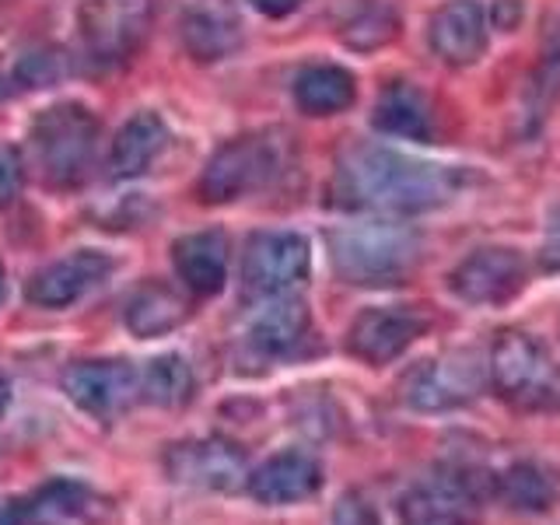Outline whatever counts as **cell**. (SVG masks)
<instances>
[{
    "mask_svg": "<svg viewBox=\"0 0 560 525\" xmlns=\"http://www.w3.org/2000/svg\"><path fill=\"white\" fill-rule=\"evenodd\" d=\"M463 172L399 154L382 144H350L340 151L329 183V203L361 214H428L455 200Z\"/></svg>",
    "mask_w": 560,
    "mask_h": 525,
    "instance_id": "cell-1",
    "label": "cell"
},
{
    "mask_svg": "<svg viewBox=\"0 0 560 525\" xmlns=\"http://www.w3.org/2000/svg\"><path fill=\"white\" fill-rule=\"evenodd\" d=\"M424 245L407 224L368 221L329 232V259L343 284L396 288L417 273Z\"/></svg>",
    "mask_w": 560,
    "mask_h": 525,
    "instance_id": "cell-2",
    "label": "cell"
},
{
    "mask_svg": "<svg viewBox=\"0 0 560 525\" xmlns=\"http://www.w3.org/2000/svg\"><path fill=\"white\" fill-rule=\"evenodd\" d=\"M487 378L508 407L525 413H560V358L533 332H501L490 350Z\"/></svg>",
    "mask_w": 560,
    "mask_h": 525,
    "instance_id": "cell-3",
    "label": "cell"
},
{
    "mask_svg": "<svg viewBox=\"0 0 560 525\" xmlns=\"http://www.w3.org/2000/svg\"><path fill=\"white\" fill-rule=\"evenodd\" d=\"M32 162L52 189H74L84 183L98 148V119L81 102L49 105L28 130Z\"/></svg>",
    "mask_w": 560,
    "mask_h": 525,
    "instance_id": "cell-4",
    "label": "cell"
},
{
    "mask_svg": "<svg viewBox=\"0 0 560 525\" xmlns=\"http://www.w3.org/2000/svg\"><path fill=\"white\" fill-rule=\"evenodd\" d=\"M288 168V144L277 130L242 133L214 151L200 175L203 203H232L238 197L270 186Z\"/></svg>",
    "mask_w": 560,
    "mask_h": 525,
    "instance_id": "cell-5",
    "label": "cell"
},
{
    "mask_svg": "<svg viewBox=\"0 0 560 525\" xmlns=\"http://www.w3.org/2000/svg\"><path fill=\"white\" fill-rule=\"evenodd\" d=\"M490 480L466 466H438L399 498V525H480Z\"/></svg>",
    "mask_w": 560,
    "mask_h": 525,
    "instance_id": "cell-6",
    "label": "cell"
},
{
    "mask_svg": "<svg viewBox=\"0 0 560 525\" xmlns=\"http://www.w3.org/2000/svg\"><path fill=\"white\" fill-rule=\"evenodd\" d=\"M487 364L477 350H445L417 361L399 382V399L420 413H448L477 402L487 389Z\"/></svg>",
    "mask_w": 560,
    "mask_h": 525,
    "instance_id": "cell-7",
    "label": "cell"
},
{
    "mask_svg": "<svg viewBox=\"0 0 560 525\" xmlns=\"http://www.w3.org/2000/svg\"><path fill=\"white\" fill-rule=\"evenodd\" d=\"M312 253L298 232H256L242 253V288L249 298L291 294L308 277Z\"/></svg>",
    "mask_w": 560,
    "mask_h": 525,
    "instance_id": "cell-8",
    "label": "cell"
},
{
    "mask_svg": "<svg viewBox=\"0 0 560 525\" xmlns=\"http://www.w3.org/2000/svg\"><path fill=\"white\" fill-rule=\"evenodd\" d=\"M431 329V315L417 305L364 308L347 329V350L364 364H389Z\"/></svg>",
    "mask_w": 560,
    "mask_h": 525,
    "instance_id": "cell-9",
    "label": "cell"
},
{
    "mask_svg": "<svg viewBox=\"0 0 560 525\" xmlns=\"http://www.w3.org/2000/svg\"><path fill=\"white\" fill-rule=\"evenodd\" d=\"M165 469L175 483L186 487H200V490H238L249 483V463H245V452L228 442V438H189L165 452Z\"/></svg>",
    "mask_w": 560,
    "mask_h": 525,
    "instance_id": "cell-10",
    "label": "cell"
},
{
    "mask_svg": "<svg viewBox=\"0 0 560 525\" xmlns=\"http://www.w3.org/2000/svg\"><path fill=\"white\" fill-rule=\"evenodd\" d=\"M448 288L466 305H508L525 288V259L508 245H483L459 259V267L448 273Z\"/></svg>",
    "mask_w": 560,
    "mask_h": 525,
    "instance_id": "cell-11",
    "label": "cell"
},
{
    "mask_svg": "<svg viewBox=\"0 0 560 525\" xmlns=\"http://www.w3.org/2000/svg\"><path fill=\"white\" fill-rule=\"evenodd\" d=\"M63 393L78 410L95 420H116L140 396V375L130 361H78L63 372Z\"/></svg>",
    "mask_w": 560,
    "mask_h": 525,
    "instance_id": "cell-12",
    "label": "cell"
},
{
    "mask_svg": "<svg viewBox=\"0 0 560 525\" xmlns=\"http://www.w3.org/2000/svg\"><path fill=\"white\" fill-rule=\"evenodd\" d=\"M105 501L81 480H49L35 494L0 508V525H78L95 522Z\"/></svg>",
    "mask_w": 560,
    "mask_h": 525,
    "instance_id": "cell-13",
    "label": "cell"
},
{
    "mask_svg": "<svg viewBox=\"0 0 560 525\" xmlns=\"http://www.w3.org/2000/svg\"><path fill=\"white\" fill-rule=\"evenodd\" d=\"M78 22L84 49L98 63H119L137 49L148 14L137 0H84Z\"/></svg>",
    "mask_w": 560,
    "mask_h": 525,
    "instance_id": "cell-14",
    "label": "cell"
},
{
    "mask_svg": "<svg viewBox=\"0 0 560 525\" xmlns=\"http://www.w3.org/2000/svg\"><path fill=\"white\" fill-rule=\"evenodd\" d=\"M109 273H113L109 256L98 249H78L35 273L25 288V298L35 308H67L81 302L92 288H98Z\"/></svg>",
    "mask_w": 560,
    "mask_h": 525,
    "instance_id": "cell-15",
    "label": "cell"
},
{
    "mask_svg": "<svg viewBox=\"0 0 560 525\" xmlns=\"http://www.w3.org/2000/svg\"><path fill=\"white\" fill-rule=\"evenodd\" d=\"M323 487V466L315 455L302 452V448H284L270 455L267 463H259L249 472V483L245 490L270 508H284V504H298L319 494Z\"/></svg>",
    "mask_w": 560,
    "mask_h": 525,
    "instance_id": "cell-16",
    "label": "cell"
},
{
    "mask_svg": "<svg viewBox=\"0 0 560 525\" xmlns=\"http://www.w3.org/2000/svg\"><path fill=\"white\" fill-rule=\"evenodd\" d=\"M487 11L477 0H448L431 18L428 39L434 57L448 67H469L483 57L487 49Z\"/></svg>",
    "mask_w": 560,
    "mask_h": 525,
    "instance_id": "cell-17",
    "label": "cell"
},
{
    "mask_svg": "<svg viewBox=\"0 0 560 525\" xmlns=\"http://www.w3.org/2000/svg\"><path fill=\"white\" fill-rule=\"evenodd\" d=\"M308 305L294 294L262 298V305L249 319L245 340L259 358H288L308 337Z\"/></svg>",
    "mask_w": 560,
    "mask_h": 525,
    "instance_id": "cell-18",
    "label": "cell"
},
{
    "mask_svg": "<svg viewBox=\"0 0 560 525\" xmlns=\"http://www.w3.org/2000/svg\"><path fill=\"white\" fill-rule=\"evenodd\" d=\"M183 43L203 63L232 57L242 43V22L232 0H192L183 18Z\"/></svg>",
    "mask_w": 560,
    "mask_h": 525,
    "instance_id": "cell-19",
    "label": "cell"
},
{
    "mask_svg": "<svg viewBox=\"0 0 560 525\" xmlns=\"http://www.w3.org/2000/svg\"><path fill=\"white\" fill-rule=\"evenodd\" d=\"M172 262L183 288L197 298H214L228 280V238L221 232H192L175 238Z\"/></svg>",
    "mask_w": 560,
    "mask_h": 525,
    "instance_id": "cell-20",
    "label": "cell"
},
{
    "mask_svg": "<svg viewBox=\"0 0 560 525\" xmlns=\"http://www.w3.org/2000/svg\"><path fill=\"white\" fill-rule=\"evenodd\" d=\"M490 494L512 508V512L539 515V512H550L560 501V477L547 463L515 459L490 477Z\"/></svg>",
    "mask_w": 560,
    "mask_h": 525,
    "instance_id": "cell-21",
    "label": "cell"
},
{
    "mask_svg": "<svg viewBox=\"0 0 560 525\" xmlns=\"http://www.w3.org/2000/svg\"><path fill=\"white\" fill-rule=\"evenodd\" d=\"M168 148V127L158 113H137L122 122V130L113 140V154L109 165L116 179H137L144 175L162 151Z\"/></svg>",
    "mask_w": 560,
    "mask_h": 525,
    "instance_id": "cell-22",
    "label": "cell"
},
{
    "mask_svg": "<svg viewBox=\"0 0 560 525\" xmlns=\"http://www.w3.org/2000/svg\"><path fill=\"white\" fill-rule=\"evenodd\" d=\"M375 127L382 133H393V137L431 140V133H434L431 102L424 98V92H420L417 84H410V81H393L378 95Z\"/></svg>",
    "mask_w": 560,
    "mask_h": 525,
    "instance_id": "cell-23",
    "label": "cell"
},
{
    "mask_svg": "<svg viewBox=\"0 0 560 525\" xmlns=\"http://www.w3.org/2000/svg\"><path fill=\"white\" fill-rule=\"evenodd\" d=\"M358 95V81L337 63H312L294 78V102L308 116H337Z\"/></svg>",
    "mask_w": 560,
    "mask_h": 525,
    "instance_id": "cell-24",
    "label": "cell"
},
{
    "mask_svg": "<svg viewBox=\"0 0 560 525\" xmlns=\"http://www.w3.org/2000/svg\"><path fill=\"white\" fill-rule=\"evenodd\" d=\"M189 319V302L168 284H144L127 302V329L133 337H165Z\"/></svg>",
    "mask_w": 560,
    "mask_h": 525,
    "instance_id": "cell-25",
    "label": "cell"
},
{
    "mask_svg": "<svg viewBox=\"0 0 560 525\" xmlns=\"http://www.w3.org/2000/svg\"><path fill=\"white\" fill-rule=\"evenodd\" d=\"M192 396V372L179 354H162L148 361V368L140 372V399L154 402V407L175 410L189 402Z\"/></svg>",
    "mask_w": 560,
    "mask_h": 525,
    "instance_id": "cell-26",
    "label": "cell"
},
{
    "mask_svg": "<svg viewBox=\"0 0 560 525\" xmlns=\"http://www.w3.org/2000/svg\"><path fill=\"white\" fill-rule=\"evenodd\" d=\"M399 18L385 0H358L340 22V39L354 49H378L396 39Z\"/></svg>",
    "mask_w": 560,
    "mask_h": 525,
    "instance_id": "cell-27",
    "label": "cell"
},
{
    "mask_svg": "<svg viewBox=\"0 0 560 525\" xmlns=\"http://www.w3.org/2000/svg\"><path fill=\"white\" fill-rule=\"evenodd\" d=\"M557 95H560V25L553 28L550 49L542 52L539 70H536V78H533V88H529V116L533 119L547 116L550 105L557 102Z\"/></svg>",
    "mask_w": 560,
    "mask_h": 525,
    "instance_id": "cell-28",
    "label": "cell"
},
{
    "mask_svg": "<svg viewBox=\"0 0 560 525\" xmlns=\"http://www.w3.org/2000/svg\"><path fill=\"white\" fill-rule=\"evenodd\" d=\"M25 186V162L11 144H0V207L18 200Z\"/></svg>",
    "mask_w": 560,
    "mask_h": 525,
    "instance_id": "cell-29",
    "label": "cell"
},
{
    "mask_svg": "<svg viewBox=\"0 0 560 525\" xmlns=\"http://www.w3.org/2000/svg\"><path fill=\"white\" fill-rule=\"evenodd\" d=\"M63 70V63L57 57H49V52H32V57L22 60V67H18V81H25L28 88H46L52 84V78H57Z\"/></svg>",
    "mask_w": 560,
    "mask_h": 525,
    "instance_id": "cell-30",
    "label": "cell"
},
{
    "mask_svg": "<svg viewBox=\"0 0 560 525\" xmlns=\"http://www.w3.org/2000/svg\"><path fill=\"white\" fill-rule=\"evenodd\" d=\"M332 525H382L375 508L368 504L361 494H343L332 508Z\"/></svg>",
    "mask_w": 560,
    "mask_h": 525,
    "instance_id": "cell-31",
    "label": "cell"
},
{
    "mask_svg": "<svg viewBox=\"0 0 560 525\" xmlns=\"http://www.w3.org/2000/svg\"><path fill=\"white\" fill-rule=\"evenodd\" d=\"M249 4L267 18H288L291 11L302 8V0H249Z\"/></svg>",
    "mask_w": 560,
    "mask_h": 525,
    "instance_id": "cell-32",
    "label": "cell"
},
{
    "mask_svg": "<svg viewBox=\"0 0 560 525\" xmlns=\"http://www.w3.org/2000/svg\"><path fill=\"white\" fill-rule=\"evenodd\" d=\"M547 267H560V221H557V228H553V238L547 242Z\"/></svg>",
    "mask_w": 560,
    "mask_h": 525,
    "instance_id": "cell-33",
    "label": "cell"
},
{
    "mask_svg": "<svg viewBox=\"0 0 560 525\" xmlns=\"http://www.w3.org/2000/svg\"><path fill=\"white\" fill-rule=\"evenodd\" d=\"M8 407H11V378L0 372V417L8 413Z\"/></svg>",
    "mask_w": 560,
    "mask_h": 525,
    "instance_id": "cell-34",
    "label": "cell"
}]
</instances>
